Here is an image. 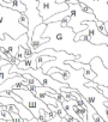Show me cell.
Here are the masks:
<instances>
[{
  "instance_id": "obj_1",
  "label": "cell",
  "mask_w": 108,
  "mask_h": 122,
  "mask_svg": "<svg viewBox=\"0 0 108 122\" xmlns=\"http://www.w3.org/2000/svg\"><path fill=\"white\" fill-rule=\"evenodd\" d=\"M75 35L71 28H63L60 22L49 23L42 34V37H47L49 41L38 47L36 53L47 48L63 50L78 56L76 61L82 64H89L94 57H100L108 68V47L106 44H92L89 41H75Z\"/></svg>"
},
{
  "instance_id": "obj_2",
  "label": "cell",
  "mask_w": 108,
  "mask_h": 122,
  "mask_svg": "<svg viewBox=\"0 0 108 122\" xmlns=\"http://www.w3.org/2000/svg\"><path fill=\"white\" fill-rule=\"evenodd\" d=\"M4 1L7 3V0ZM19 17L21 12L0 5V40L4 38V35L17 40L22 35L28 34V29L19 23Z\"/></svg>"
},
{
  "instance_id": "obj_3",
  "label": "cell",
  "mask_w": 108,
  "mask_h": 122,
  "mask_svg": "<svg viewBox=\"0 0 108 122\" xmlns=\"http://www.w3.org/2000/svg\"><path fill=\"white\" fill-rule=\"evenodd\" d=\"M16 95H18L22 99V104L29 109V111L32 114V116L38 121V122H47L52 120L53 117H55L58 114L55 111H53L49 109V107L43 103L41 99H38L31 91L29 90H19L15 89L12 90Z\"/></svg>"
},
{
  "instance_id": "obj_4",
  "label": "cell",
  "mask_w": 108,
  "mask_h": 122,
  "mask_svg": "<svg viewBox=\"0 0 108 122\" xmlns=\"http://www.w3.org/2000/svg\"><path fill=\"white\" fill-rule=\"evenodd\" d=\"M69 10H70V20L67 23V26L73 30L75 34H78L83 30L88 29V25L84 24V22H90V20H96L95 16L92 13L84 12L79 5V1L77 4H67Z\"/></svg>"
},
{
  "instance_id": "obj_5",
  "label": "cell",
  "mask_w": 108,
  "mask_h": 122,
  "mask_svg": "<svg viewBox=\"0 0 108 122\" xmlns=\"http://www.w3.org/2000/svg\"><path fill=\"white\" fill-rule=\"evenodd\" d=\"M22 3L25 5V16L28 17V20H29V25H28V38L30 40L32 37V32L35 30V28L40 24L43 23L42 18L40 17V13H38V10H37V6H38V3L37 0H22Z\"/></svg>"
},
{
  "instance_id": "obj_6",
  "label": "cell",
  "mask_w": 108,
  "mask_h": 122,
  "mask_svg": "<svg viewBox=\"0 0 108 122\" xmlns=\"http://www.w3.org/2000/svg\"><path fill=\"white\" fill-rule=\"evenodd\" d=\"M37 3H38L37 10H38L40 17L42 18L43 22L47 20L48 18H50L52 16L60 13L63 11H66L69 9V5L66 3L57 4L55 0H37Z\"/></svg>"
},
{
  "instance_id": "obj_7",
  "label": "cell",
  "mask_w": 108,
  "mask_h": 122,
  "mask_svg": "<svg viewBox=\"0 0 108 122\" xmlns=\"http://www.w3.org/2000/svg\"><path fill=\"white\" fill-rule=\"evenodd\" d=\"M28 35H22L17 40H13L12 37H10L9 35H4V38L0 40V47L4 48L6 50V53L11 56H16L17 55V51L19 49V47L22 46L23 48H28L29 44H28Z\"/></svg>"
},
{
  "instance_id": "obj_8",
  "label": "cell",
  "mask_w": 108,
  "mask_h": 122,
  "mask_svg": "<svg viewBox=\"0 0 108 122\" xmlns=\"http://www.w3.org/2000/svg\"><path fill=\"white\" fill-rule=\"evenodd\" d=\"M89 65L91 70L96 73V77L92 81L97 85H102L108 89V68H106L102 60L100 57H94L89 62Z\"/></svg>"
},
{
  "instance_id": "obj_9",
  "label": "cell",
  "mask_w": 108,
  "mask_h": 122,
  "mask_svg": "<svg viewBox=\"0 0 108 122\" xmlns=\"http://www.w3.org/2000/svg\"><path fill=\"white\" fill-rule=\"evenodd\" d=\"M84 24L88 25V41L92 44H106L108 47V36L100 32V30L96 26V23L94 20L84 22Z\"/></svg>"
},
{
  "instance_id": "obj_10",
  "label": "cell",
  "mask_w": 108,
  "mask_h": 122,
  "mask_svg": "<svg viewBox=\"0 0 108 122\" xmlns=\"http://www.w3.org/2000/svg\"><path fill=\"white\" fill-rule=\"evenodd\" d=\"M46 26H47V24H44V23L37 25L35 28L34 32H32V37L30 40H28V44H29V47L31 48V50L34 53H36V50H37L38 47H41L42 44H44V43H47L49 41V38L42 37V34L44 32Z\"/></svg>"
},
{
  "instance_id": "obj_11",
  "label": "cell",
  "mask_w": 108,
  "mask_h": 122,
  "mask_svg": "<svg viewBox=\"0 0 108 122\" xmlns=\"http://www.w3.org/2000/svg\"><path fill=\"white\" fill-rule=\"evenodd\" d=\"M0 5H3L7 9H11V10H15V11H18L21 13H24L25 12V5L22 3V0H7V3H5L4 0H0Z\"/></svg>"
},
{
  "instance_id": "obj_12",
  "label": "cell",
  "mask_w": 108,
  "mask_h": 122,
  "mask_svg": "<svg viewBox=\"0 0 108 122\" xmlns=\"http://www.w3.org/2000/svg\"><path fill=\"white\" fill-rule=\"evenodd\" d=\"M11 67H12V65L9 62V64L4 65L1 68H0V84H3V83H4L6 79H9V78H13V77L18 76L17 73H10Z\"/></svg>"
},
{
  "instance_id": "obj_13",
  "label": "cell",
  "mask_w": 108,
  "mask_h": 122,
  "mask_svg": "<svg viewBox=\"0 0 108 122\" xmlns=\"http://www.w3.org/2000/svg\"><path fill=\"white\" fill-rule=\"evenodd\" d=\"M82 102H83V104H84V107L86 108V112H88V122H95V120H94V114L96 112L95 111V109L86 102V99L85 98H83L82 97ZM70 122H78L77 120H75V118H72Z\"/></svg>"
},
{
  "instance_id": "obj_14",
  "label": "cell",
  "mask_w": 108,
  "mask_h": 122,
  "mask_svg": "<svg viewBox=\"0 0 108 122\" xmlns=\"http://www.w3.org/2000/svg\"><path fill=\"white\" fill-rule=\"evenodd\" d=\"M98 92H101L104 97H106V103H104V105H106V111H107V116H108V89L107 87H104V86H102V85H97V89H96Z\"/></svg>"
},
{
  "instance_id": "obj_15",
  "label": "cell",
  "mask_w": 108,
  "mask_h": 122,
  "mask_svg": "<svg viewBox=\"0 0 108 122\" xmlns=\"http://www.w3.org/2000/svg\"><path fill=\"white\" fill-rule=\"evenodd\" d=\"M88 29L75 35V41H88Z\"/></svg>"
},
{
  "instance_id": "obj_16",
  "label": "cell",
  "mask_w": 108,
  "mask_h": 122,
  "mask_svg": "<svg viewBox=\"0 0 108 122\" xmlns=\"http://www.w3.org/2000/svg\"><path fill=\"white\" fill-rule=\"evenodd\" d=\"M10 114H11V120L7 122H25V120L22 118L18 114H16V112H10Z\"/></svg>"
},
{
  "instance_id": "obj_17",
  "label": "cell",
  "mask_w": 108,
  "mask_h": 122,
  "mask_svg": "<svg viewBox=\"0 0 108 122\" xmlns=\"http://www.w3.org/2000/svg\"><path fill=\"white\" fill-rule=\"evenodd\" d=\"M19 23L25 26L28 29V25H29V20H28V17L25 16V13H21V17H19Z\"/></svg>"
},
{
  "instance_id": "obj_18",
  "label": "cell",
  "mask_w": 108,
  "mask_h": 122,
  "mask_svg": "<svg viewBox=\"0 0 108 122\" xmlns=\"http://www.w3.org/2000/svg\"><path fill=\"white\" fill-rule=\"evenodd\" d=\"M16 57H17V60L19 61V62L24 60V48H23L22 46L19 47V49H18V51H17V55H16Z\"/></svg>"
},
{
  "instance_id": "obj_19",
  "label": "cell",
  "mask_w": 108,
  "mask_h": 122,
  "mask_svg": "<svg viewBox=\"0 0 108 122\" xmlns=\"http://www.w3.org/2000/svg\"><path fill=\"white\" fill-rule=\"evenodd\" d=\"M28 122H38V121H37V120H36V118L34 117V118H31V120H29ZM47 122H61V117H60L59 115H57L55 117H53L52 120H49V121H47Z\"/></svg>"
},
{
  "instance_id": "obj_20",
  "label": "cell",
  "mask_w": 108,
  "mask_h": 122,
  "mask_svg": "<svg viewBox=\"0 0 108 122\" xmlns=\"http://www.w3.org/2000/svg\"><path fill=\"white\" fill-rule=\"evenodd\" d=\"M6 110L9 111V112H16V114H18V108L15 105V104H9V105H6ZM19 115V114H18Z\"/></svg>"
},
{
  "instance_id": "obj_21",
  "label": "cell",
  "mask_w": 108,
  "mask_h": 122,
  "mask_svg": "<svg viewBox=\"0 0 108 122\" xmlns=\"http://www.w3.org/2000/svg\"><path fill=\"white\" fill-rule=\"evenodd\" d=\"M32 54H34V51L31 50V48H30V47L24 48V59H29Z\"/></svg>"
},
{
  "instance_id": "obj_22",
  "label": "cell",
  "mask_w": 108,
  "mask_h": 122,
  "mask_svg": "<svg viewBox=\"0 0 108 122\" xmlns=\"http://www.w3.org/2000/svg\"><path fill=\"white\" fill-rule=\"evenodd\" d=\"M94 120H95V122H106V121H104V120H103L97 112L94 114Z\"/></svg>"
},
{
  "instance_id": "obj_23",
  "label": "cell",
  "mask_w": 108,
  "mask_h": 122,
  "mask_svg": "<svg viewBox=\"0 0 108 122\" xmlns=\"http://www.w3.org/2000/svg\"><path fill=\"white\" fill-rule=\"evenodd\" d=\"M6 64H9V61H6V60H0V68H1L4 65H6Z\"/></svg>"
},
{
  "instance_id": "obj_24",
  "label": "cell",
  "mask_w": 108,
  "mask_h": 122,
  "mask_svg": "<svg viewBox=\"0 0 108 122\" xmlns=\"http://www.w3.org/2000/svg\"><path fill=\"white\" fill-rule=\"evenodd\" d=\"M55 3H57V4H65L66 0H55Z\"/></svg>"
},
{
  "instance_id": "obj_25",
  "label": "cell",
  "mask_w": 108,
  "mask_h": 122,
  "mask_svg": "<svg viewBox=\"0 0 108 122\" xmlns=\"http://www.w3.org/2000/svg\"><path fill=\"white\" fill-rule=\"evenodd\" d=\"M104 26H106V31H107V36H108V22L104 23Z\"/></svg>"
},
{
  "instance_id": "obj_26",
  "label": "cell",
  "mask_w": 108,
  "mask_h": 122,
  "mask_svg": "<svg viewBox=\"0 0 108 122\" xmlns=\"http://www.w3.org/2000/svg\"><path fill=\"white\" fill-rule=\"evenodd\" d=\"M0 122H7L6 120H0Z\"/></svg>"
},
{
  "instance_id": "obj_27",
  "label": "cell",
  "mask_w": 108,
  "mask_h": 122,
  "mask_svg": "<svg viewBox=\"0 0 108 122\" xmlns=\"http://www.w3.org/2000/svg\"><path fill=\"white\" fill-rule=\"evenodd\" d=\"M78 1H79V0H78Z\"/></svg>"
},
{
  "instance_id": "obj_28",
  "label": "cell",
  "mask_w": 108,
  "mask_h": 122,
  "mask_svg": "<svg viewBox=\"0 0 108 122\" xmlns=\"http://www.w3.org/2000/svg\"><path fill=\"white\" fill-rule=\"evenodd\" d=\"M107 4H108V3H107Z\"/></svg>"
}]
</instances>
